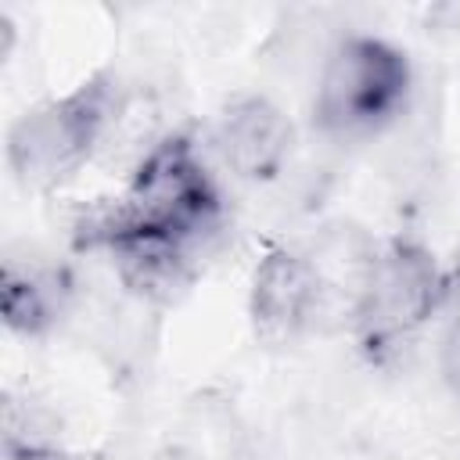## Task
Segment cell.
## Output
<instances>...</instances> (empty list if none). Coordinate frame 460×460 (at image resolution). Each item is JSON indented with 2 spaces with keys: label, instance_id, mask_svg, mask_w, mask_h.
<instances>
[{
  "label": "cell",
  "instance_id": "52a82bcc",
  "mask_svg": "<svg viewBox=\"0 0 460 460\" xmlns=\"http://www.w3.org/2000/svg\"><path fill=\"white\" fill-rule=\"evenodd\" d=\"M54 280L36 273V270H18L14 262L4 266V288H0V298H4V323L11 331H25V334H36L43 331L50 320H54Z\"/></svg>",
  "mask_w": 460,
  "mask_h": 460
},
{
  "label": "cell",
  "instance_id": "9c48e42d",
  "mask_svg": "<svg viewBox=\"0 0 460 460\" xmlns=\"http://www.w3.org/2000/svg\"><path fill=\"white\" fill-rule=\"evenodd\" d=\"M446 374H449L453 388L460 392V305L453 313V327H449V338H446Z\"/></svg>",
  "mask_w": 460,
  "mask_h": 460
},
{
  "label": "cell",
  "instance_id": "277c9868",
  "mask_svg": "<svg viewBox=\"0 0 460 460\" xmlns=\"http://www.w3.org/2000/svg\"><path fill=\"white\" fill-rule=\"evenodd\" d=\"M108 119V86L83 83L61 101L32 108L7 144L11 169L25 187H54L68 180L93 151Z\"/></svg>",
  "mask_w": 460,
  "mask_h": 460
},
{
  "label": "cell",
  "instance_id": "3957f363",
  "mask_svg": "<svg viewBox=\"0 0 460 460\" xmlns=\"http://www.w3.org/2000/svg\"><path fill=\"white\" fill-rule=\"evenodd\" d=\"M446 280L431 259V252L410 237H392L367 262V277L359 284L356 327L363 345L381 356L399 349L442 302Z\"/></svg>",
  "mask_w": 460,
  "mask_h": 460
},
{
  "label": "cell",
  "instance_id": "8992f818",
  "mask_svg": "<svg viewBox=\"0 0 460 460\" xmlns=\"http://www.w3.org/2000/svg\"><path fill=\"white\" fill-rule=\"evenodd\" d=\"M316 305V277L305 259L291 252H273L255 270L252 288V316L259 334L266 338H291L302 331Z\"/></svg>",
  "mask_w": 460,
  "mask_h": 460
},
{
  "label": "cell",
  "instance_id": "5b68a950",
  "mask_svg": "<svg viewBox=\"0 0 460 460\" xmlns=\"http://www.w3.org/2000/svg\"><path fill=\"white\" fill-rule=\"evenodd\" d=\"M219 151L230 169L248 180H270L280 172L291 147V122L266 97H241L219 119Z\"/></svg>",
  "mask_w": 460,
  "mask_h": 460
},
{
  "label": "cell",
  "instance_id": "6da1fadb",
  "mask_svg": "<svg viewBox=\"0 0 460 460\" xmlns=\"http://www.w3.org/2000/svg\"><path fill=\"white\" fill-rule=\"evenodd\" d=\"M223 226V194L187 137L162 140L133 172L122 201L90 226L137 284L176 280Z\"/></svg>",
  "mask_w": 460,
  "mask_h": 460
},
{
  "label": "cell",
  "instance_id": "ba28073f",
  "mask_svg": "<svg viewBox=\"0 0 460 460\" xmlns=\"http://www.w3.org/2000/svg\"><path fill=\"white\" fill-rule=\"evenodd\" d=\"M4 453L7 460H61L58 438L36 424L29 406L22 410L18 402H7L4 410Z\"/></svg>",
  "mask_w": 460,
  "mask_h": 460
},
{
  "label": "cell",
  "instance_id": "7a4b0ae2",
  "mask_svg": "<svg viewBox=\"0 0 460 460\" xmlns=\"http://www.w3.org/2000/svg\"><path fill=\"white\" fill-rule=\"evenodd\" d=\"M410 83L413 72L399 47L377 36H349L320 72L313 115L323 133L367 137L402 111Z\"/></svg>",
  "mask_w": 460,
  "mask_h": 460
}]
</instances>
